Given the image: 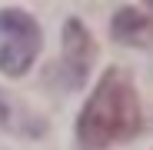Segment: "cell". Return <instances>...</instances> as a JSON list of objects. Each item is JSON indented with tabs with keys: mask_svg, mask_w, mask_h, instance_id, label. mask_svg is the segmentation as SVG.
I'll return each mask as SVG.
<instances>
[{
	"mask_svg": "<svg viewBox=\"0 0 153 150\" xmlns=\"http://www.w3.org/2000/svg\"><path fill=\"white\" fill-rule=\"evenodd\" d=\"M93 57H97V50H93L90 34L83 30V23L67 20V27H63V57H60L63 87H80L87 80V70H90Z\"/></svg>",
	"mask_w": 153,
	"mask_h": 150,
	"instance_id": "obj_3",
	"label": "cell"
},
{
	"mask_svg": "<svg viewBox=\"0 0 153 150\" xmlns=\"http://www.w3.org/2000/svg\"><path fill=\"white\" fill-rule=\"evenodd\" d=\"M0 117H7V107H4V100H0Z\"/></svg>",
	"mask_w": 153,
	"mask_h": 150,
	"instance_id": "obj_5",
	"label": "cell"
},
{
	"mask_svg": "<svg viewBox=\"0 0 153 150\" xmlns=\"http://www.w3.org/2000/svg\"><path fill=\"white\" fill-rule=\"evenodd\" d=\"M40 50V27L23 10H0V70L20 77L37 60Z\"/></svg>",
	"mask_w": 153,
	"mask_h": 150,
	"instance_id": "obj_2",
	"label": "cell"
},
{
	"mask_svg": "<svg viewBox=\"0 0 153 150\" xmlns=\"http://www.w3.org/2000/svg\"><path fill=\"white\" fill-rule=\"evenodd\" d=\"M113 37L120 43H130V47H146L153 40V20L133 7H126L113 17Z\"/></svg>",
	"mask_w": 153,
	"mask_h": 150,
	"instance_id": "obj_4",
	"label": "cell"
},
{
	"mask_svg": "<svg viewBox=\"0 0 153 150\" xmlns=\"http://www.w3.org/2000/svg\"><path fill=\"white\" fill-rule=\"evenodd\" d=\"M146 4H150V7H153V0H146Z\"/></svg>",
	"mask_w": 153,
	"mask_h": 150,
	"instance_id": "obj_6",
	"label": "cell"
},
{
	"mask_svg": "<svg viewBox=\"0 0 153 150\" xmlns=\"http://www.w3.org/2000/svg\"><path fill=\"white\" fill-rule=\"evenodd\" d=\"M143 127V110L130 77L120 70H107L97 84L90 104L76 120V140L83 150H103L110 143L130 140Z\"/></svg>",
	"mask_w": 153,
	"mask_h": 150,
	"instance_id": "obj_1",
	"label": "cell"
}]
</instances>
